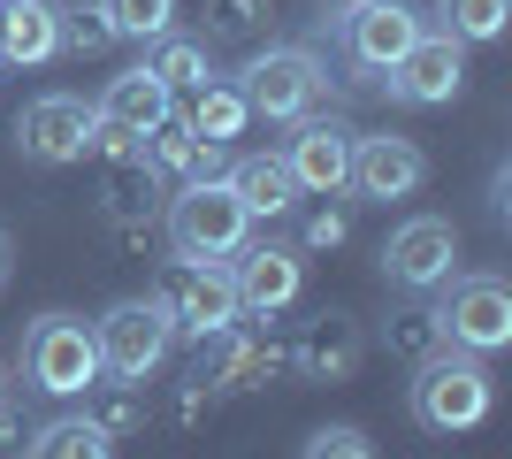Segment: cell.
<instances>
[{
  "mask_svg": "<svg viewBox=\"0 0 512 459\" xmlns=\"http://www.w3.org/2000/svg\"><path fill=\"white\" fill-rule=\"evenodd\" d=\"M161 314H169L176 337H207V329H230L237 322V284L222 261H169L161 284H153Z\"/></svg>",
  "mask_w": 512,
  "mask_h": 459,
  "instance_id": "8992f818",
  "label": "cell"
},
{
  "mask_svg": "<svg viewBox=\"0 0 512 459\" xmlns=\"http://www.w3.org/2000/svg\"><path fill=\"white\" fill-rule=\"evenodd\" d=\"M352 368H360V322L329 306V314L306 322L299 345H291V375H306V383H352Z\"/></svg>",
  "mask_w": 512,
  "mask_h": 459,
  "instance_id": "9a60e30c",
  "label": "cell"
},
{
  "mask_svg": "<svg viewBox=\"0 0 512 459\" xmlns=\"http://www.w3.org/2000/svg\"><path fill=\"white\" fill-rule=\"evenodd\" d=\"M436 16H444V31L459 46H490V39H505L512 0H436Z\"/></svg>",
  "mask_w": 512,
  "mask_h": 459,
  "instance_id": "484cf974",
  "label": "cell"
},
{
  "mask_svg": "<svg viewBox=\"0 0 512 459\" xmlns=\"http://www.w3.org/2000/svg\"><path fill=\"white\" fill-rule=\"evenodd\" d=\"M360 199H413L428 184V153L421 138H398V131H375V138H352V176H344Z\"/></svg>",
  "mask_w": 512,
  "mask_h": 459,
  "instance_id": "5bb4252c",
  "label": "cell"
},
{
  "mask_svg": "<svg viewBox=\"0 0 512 459\" xmlns=\"http://www.w3.org/2000/svg\"><path fill=\"white\" fill-rule=\"evenodd\" d=\"M383 345L421 368V360H436L451 337H444V322H436V306H406V314H390V322H383Z\"/></svg>",
  "mask_w": 512,
  "mask_h": 459,
  "instance_id": "cb8c5ba5",
  "label": "cell"
},
{
  "mask_svg": "<svg viewBox=\"0 0 512 459\" xmlns=\"http://www.w3.org/2000/svg\"><path fill=\"white\" fill-rule=\"evenodd\" d=\"M436 322L459 352H505L512 345V284L505 276H451Z\"/></svg>",
  "mask_w": 512,
  "mask_h": 459,
  "instance_id": "9c48e42d",
  "label": "cell"
},
{
  "mask_svg": "<svg viewBox=\"0 0 512 459\" xmlns=\"http://www.w3.org/2000/svg\"><path fill=\"white\" fill-rule=\"evenodd\" d=\"M92 123H100V115H92L85 92H39V100L16 115V153L39 161V169H69V161L92 153Z\"/></svg>",
  "mask_w": 512,
  "mask_h": 459,
  "instance_id": "52a82bcc",
  "label": "cell"
},
{
  "mask_svg": "<svg viewBox=\"0 0 512 459\" xmlns=\"http://www.w3.org/2000/svg\"><path fill=\"white\" fill-rule=\"evenodd\" d=\"M115 31H107L100 8H62V54H107Z\"/></svg>",
  "mask_w": 512,
  "mask_h": 459,
  "instance_id": "83f0119b",
  "label": "cell"
},
{
  "mask_svg": "<svg viewBox=\"0 0 512 459\" xmlns=\"http://www.w3.org/2000/svg\"><path fill=\"white\" fill-rule=\"evenodd\" d=\"M0 276H8V238H0Z\"/></svg>",
  "mask_w": 512,
  "mask_h": 459,
  "instance_id": "1f68e13d",
  "label": "cell"
},
{
  "mask_svg": "<svg viewBox=\"0 0 512 459\" xmlns=\"http://www.w3.org/2000/svg\"><path fill=\"white\" fill-rule=\"evenodd\" d=\"M0 398H8V375H0Z\"/></svg>",
  "mask_w": 512,
  "mask_h": 459,
  "instance_id": "d6a6232c",
  "label": "cell"
},
{
  "mask_svg": "<svg viewBox=\"0 0 512 459\" xmlns=\"http://www.w3.org/2000/svg\"><path fill=\"white\" fill-rule=\"evenodd\" d=\"M146 69H153L169 92H199V85L214 77L207 39H184V31H161V39H146Z\"/></svg>",
  "mask_w": 512,
  "mask_h": 459,
  "instance_id": "44dd1931",
  "label": "cell"
},
{
  "mask_svg": "<svg viewBox=\"0 0 512 459\" xmlns=\"http://www.w3.org/2000/svg\"><path fill=\"white\" fill-rule=\"evenodd\" d=\"M299 459H375V444H367V429H352V421H329V429L306 437Z\"/></svg>",
  "mask_w": 512,
  "mask_h": 459,
  "instance_id": "f1b7e54d",
  "label": "cell"
},
{
  "mask_svg": "<svg viewBox=\"0 0 512 459\" xmlns=\"http://www.w3.org/2000/svg\"><path fill=\"white\" fill-rule=\"evenodd\" d=\"M352 123L337 115H299V131L283 138V169L299 184V199H337L344 176H352Z\"/></svg>",
  "mask_w": 512,
  "mask_h": 459,
  "instance_id": "7c38bea8",
  "label": "cell"
},
{
  "mask_svg": "<svg viewBox=\"0 0 512 459\" xmlns=\"http://www.w3.org/2000/svg\"><path fill=\"white\" fill-rule=\"evenodd\" d=\"M421 31H428L421 8H406V0H352V8L337 16L344 62L367 69V77H390V69H398V54H406Z\"/></svg>",
  "mask_w": 512,
  "mask_h": 459,
  "instance_id": "ba28073f",
  "label": "cell"
},
{
  "mask_svg": "<svg viewBox=\"0 0 512 459\" xmlns=\"http://www.w3.org/2000/svg\"><path fill=\"white\" fill-rule=\"evenodd\" d=\"M268 23H276V0H207V39H222V46L268 39Z\"/></svg>",
  "mask_w": 512,
  "mask_h": 459,
  "instance_id": "d4e9b609",
  "label": "cell"
},
{
  "mask_svg": "<svg viewBox=\"0 0 512 459\" xmlns=\"http://www.w3.org/2000/svg\"><path fill=\"white\" fill-rule=\"evenodd\" d=\"M23 375L39 398H85L100 383V345H92V322L77 314H39L23 329Z\"/></svg>",
  "mask_w": 512,
  "mask_h": 459,
  "instance_id": "277c9868",
  "label": "cell"
},
{
  "mask_svg": "<svg viewBox=\"0 0 512 459\" xmlns=\"http://www.w3.org/2000/svg\"><path fill=\"white\" fill-rule=\"evenodd\" d=\"M237 77H245V85H237L245 108L268 115V123H299V115H314L321 100H329V69H321L314 46H260Z\"/></svg>",
  "mask_w": 512,
  "mask_h": 459,
  "instance_id": "3957f363",
  "label": "cell"
},
{
  "mask_svg": "<svg viewBox=\"0 0 512 459\" xmlns=\"http://www.w3.org/2000/svg\"><path fill=\"white\" fill-rule=\"evenodd\" d=\"M23 459H115V437H107V429H92L85 414H54L46 429H31Z\"/></svg>",
  "mask_w": 512,
  "mask_h": 459,
  "instance_id": "ffe728a7",
  "label": "cell"
},
{
  "mask_svg": "<svg viewBox=\"0 0 512 459\" xmlns=\"http://www.w3.org/2000/svg\"><path fill=\"white\" fill-rule=\"evenodd\" d=\"M222 268H230V284H237V314H283L306 284V253L283 245V238H245Z\"/></svg>",
  "mask_w": 512,
  "mask_h": 459,
  "instance_id": "8fae6325",
  "label": "cell"
},
{
  "mask_svg": "<svg viewBox=\"0 0 512 459\" xmlns=\"http://www.w3.org/2000/svg\"><path fill=\"white\" fill-rule=\"evenodd\" d=\"M85 421L92 429H107V437H130V429H146V391L138 383H92L85 391Z\"/></svg>",
  "mask_w": 512,
  "mask_h": 459,
  "instance_id": "603a6c76",
  "label": "cell"
},
{
  "mask_svg": "<svg viewBox=\"0 0 512 459\" xmlns=\"http://www.w3.org/2000/svg\"><path fill=\"white\" fill-rule=\"evenodd\" d=\"M383 276L398 291H444L459 276V230L451 215H406L383 245Z\"/></svg>",
  "mask_w": 512,
  "mask_h": 459,
  "instance_id": "30bf717a",
  "label": "cell"
},
{
  "mask_svg": "<svg viewBox=\"0 0 512 459\" xmlns=\"http://www.w3.org/2000/svg\"><path fill=\"white\" fill-rule=\"evenodd\" d=\"M23 444H31V429H23V406H16V398H0V452L23 459Z\"/></svg>",
  "mask_w": 512,
  "mask_h": 459,
  "instance_id": "f546056e",
  "label": "cell"
},
{
  "mask_svg": "<svg viewBox=\"0 0 512 459\" xmlns=\"http://www.w3.org/2000/svg\"><path fill=\"white\" fill-rule=\"evenodd\" d=\"M146 169L153 176H176V184H199V176H222L230 161H222V146L199 138L184 115H169V123H153V131H146Z\"/></svg>",
  "mask_w": 512,
  "mask_h": 459,
  "instance_id": "ac0fdd59",
  "label": "cell"
},
{
  "mask_svg": "<svg viewBox=\"0 0 512 459\" xmlns=\"http://www.w3.org/2000/svg\"><path fill=\"white\" fill-rule=\"evenodd\" d=\"M222 184H230L237 199H245V215H291L299 207V184H291V169H283V153H237L230 169H222Z\"/></svg>",
  "mask_w": 512,
  "mask_h": 459,
  "instance_id": "d6986e66",
  "label": "cell"
},
{
  "mask_svg": "<svg viewBox=\"0 0 512 459\" xmlns=\"http://www.w3.org/2000/svg\"><path fill=\"white\" fill-rule=\"evenodd\" d=\"M299 238H306V245H344V215H337V207H314Z\"/></svg>",
  "mask_w": 512,
  "mask_h": 459,
  "instance_id": "4dcf8cb0",
  "label": "cell"
},
{
  "mask_svg": "<svg viewBox=\"0 0 512 459\" xmlns=\"http://www.w3.org/2000/svg\"><path fill=\"white\" fill-rule=\"evenodd\" d=\"M497 406V383L490 368H482V352H459L444 345L436 360H421L413 368V421L421 429H436V437H459V429H482Z\"/></svg>",
  "mask_w": 512,
  "mask_h": 459,
  "instance_id": "6da1fadb",
  "label": "cell"
},
{
  "mask_svg": "<svg viewBox=\"0 0 512 459\" xmlns=\"http://www.w3.org/2000/svg\"><path fill=\"white\" fill-rule=\"evenodd\" d=\"M62 54V0H0V62H54Z\"/></svg>",
  "mask_w": 512,
  "mask_h": 459,
  "instance_id": "e0dca14e",
  "label": "cell"
},
{
  "mask_svg": "<svg viewBox=\"0 0 512 459\" xmlns=\"http://www.w3.org/2000/svg\"><path fill=\"white\" fill-rule=\"evenodd\" d=\"M92 115L115 123V131H138V138H146L153 123H169V115H176V92L138 62V69H123V77H107V92L92 100Z\"/></svg>",
  "mask_w": 512,
  "mask_h": 459,
  "instance_id": "2e32d148",
  "label": "cell"
},
{
  "mask_svg": "<svg viewBox=\"0 0 512 459\" xmlns=\"http://www.w3.org/2000/svg\"><path fill=\"white\" fill-rule=\"evenodd\" d=\"M100 16L115 39H161V31H176V0H100Z\"/></svg>",
  "mask_w": 512,
  "mask_h": 459,
  "instance_id": "4316f807",
  "label": "cell"
},
{
  "mask_svg": "<svg viewBox=\"0 0 512 459\" xmlns=\"http://www.w3.org/2000/svg\"><path fill=\"white\" fill-rule=\"evenodd\" d=\"M184 123H192L199 138H214V146H230V138H245V123H253V108H245V92L237 85H199L192 92V115H184Z\"/></svg>",
  "mask_w": 512,
  "mask_h": 459,
  "instance_id": "7402d4cb",
  "label": "cell"
},
{
  "mask_svg": "<svg viewBox=\"0 0 512 459\" xmlns=\"http://www.w3.org/2000/svg\"><path fill=\"white\" fill-rule=\"evenodd\" d=\"M161 230H169L176 261H230L237 245L253 238V215H245V199L222 176H199V184H176Z\"/></svg>",
  "mask_w": 512,
  "mask_h": 459,
  "instance_id": "7a4b0ae2",
  "label": "cell"
},
{
  "mask_svg": "<svg viewBox=\"0 0 512 459\" xmlns=\"http://www.w3.org/2000/svg\"><path fill=\"white\" fill-rule=\"evenodd\" d=\"M92 345H100V375L146 383L176 352V329H169V314H161V299H115L100 322H92Z\"/></svg>",
  "mask_w": 512,
  "mask_h": 459,
  "instance_id": "5b68a950",
  "label": "cell"
},
{
  "mask_svg": "<svg viewBox=\"0 0 512 459\" xmlns=\"http://www.w3.org/2000/svg\"><path fill=\"white\" fill-rule=\"evenodd\" d=\"M383 85H390L398 108H444V100H459V85H467V46L451 39V31H421Z\"/></svg>",
  "mask_w": 512,
  "mask_h": 459,
  "instance_id": "4fadbf2b",
  "label": "cell"
}]
</instances>
